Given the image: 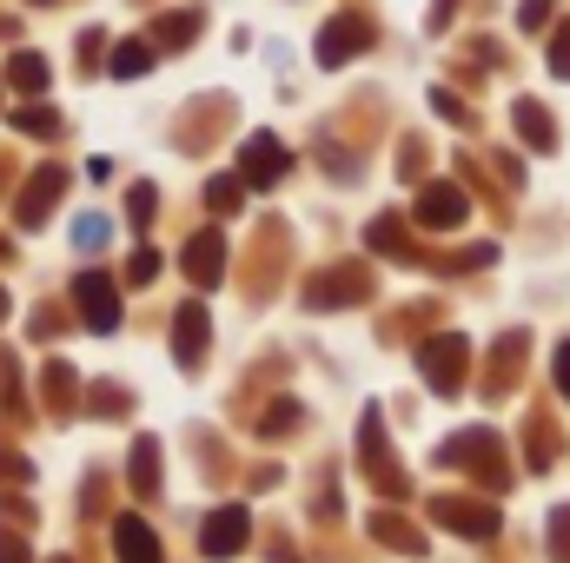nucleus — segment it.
Wrapping results in <instances>:
<instances>
[{
    "mask_svg": "<svg viewBox=\"0 0 570 563\" xmlns=\"http://www.w3.org/2000/svg\"><path fill=\"white\" fill-rule=\"evenodd\" d=\"M60 186H67V172H60V166H47V172H40V179L27 186V213H20V219L33 226V219H40V213L53 206V192H60Z\"/></svg>",
    "mask_w": 570,
    "mask_h": 563,
    "instance_id": "9b49d317",
    "label": "nucleus"
},
{
    "mask_svg": "<svg viewBox=\"0 0 570 563\" xmlns=\"http://www.w3.org/2000/svg\"><path fill=\"white\" fill-rule=\"evenodd\" d=\"M246 511L239 504H226V511H213L206 517V557H233V551H246Z\"/></svg>",
    "mask_w": 570,
    "mask_h": 563,
    "instance_id": "20e7f679",
    "label": "nucleus"
},
{
    "mask_svg": "<svg viewBox=\"0 0 570 563\" xmlns=\"http://www.w3.org/2000/svg\"><path fill=\"white\" fill-rule=\"evenodd\" d=\"M7 80L27 87V93H40V87H47V60H40V53H13V60H7Z\"/></svg>",
    "mask_w": 570,
    "mask_h": 563,
    "instance_id": "ddd939ff",
    "label": "nucleus"
},
{
    "mask_svg": "<svg viewBox=\"0 0 570 563\" xmlns=\"http://www.w3.org/2000/svg\"><path fill=\"white\" fill-rule=\"evenodd\" d=\"M285 179V146L273 134H253L239 146V186H279Z\"/></svg>",
    "mask_w": 570,
    "mask_h": 563,
    "instance_id": "f257e3e1",
    "label": "nucleus"
},
{
    "mask_svg": "<svg viewBox=\"0 0 570 563\" xmlns=\"http://www.w3.org/2000/svg\"><path fill=\"white\" fill-rule=\"evenodd\" d=\"M458 219H464V192L458 186H431L425 199H419V226H431V233H444Z\"/></svg>",
    "mask_w": 570,
    "mask_h": 563,
    "instance_id": "0eeeda50",
    "label": "nucleus"
},
{
    "mask_svg": "<svg viewBox=\"0 0 570 563\" xmlns=\"http://www.w3.org/2000/svg\"><path fill=\"white\" fill-rule=\"evenodd\" d=\"M193 27H199V13H173V20H159V27H153V40L179 47V40H193Z\"/></svg>",
    "mask_w": 570,
    "mask_h": 563,
    "instance_id": "2eb2a0df",
    "label": "nucleus"
},
{
    "mask_svg": "<svg viewBox=\"0 0 570 563\" xmlns=\"http://www.w3.org/2000/svg\"><path fill=\"white\" fill-rule=\"evenodd\" d=\"M206 192H213V206H219V213H233V206H239V192H246V186H239V179H213V186H206Z\"/></svg>",
    "mask_w": 570,
    "mask_h": 563,
    "instance_id": "f3484780",
    "label": "nucleus"
},
{
    "mask_svg": "<svg viewBox=\"0 0 570 563\" xmlns=\"http://www.w3.org/2000/svg\"><path fill=\"white\" fill-rule=\"evenodd\" d=\"M107 239V219H80V246H100Z\"/></svg>",
    "mask_w": 570,
    "mask_h": 563,
    "instance_id": "393cba45",
    "label": "nucleus"
},
{
    "mask_svg": "<svg viewBox=\"0 0 570 563\" xmlns=\"http://www.w3.org/2000/svg\"><path fill=\"white\" fill-rule=\"evenodd\" d=\"M365 40H372V27H365L358 13H338V20L318 33V67H345L352 53H365Z\"/></svg>",
    "mask_w": 570,
    "mask_h": 563,
    "instance_id": "7ed1b4c3",
    "label": "nucleus"
},
{
    "mask_svg": "<svg viewBox=\"0 0 570 563\" xmlns=\"http://www.w3.org/2000/svg\"><path fill=\"white\" fill-rule=\"evenodd\" d=\"M0 312H7V298H0Z\"/></svg>",
    "mask_w": 570,
    "mask_h": 563,
    "instance_id": "cd10ccee",
    "label": "nucleus"
},
{
    "mask_svg": "<svg viewBox=\"0 0 570 563\" xmlns=\"http://www.w3.org/2000/svg\"><path fill=\"white\" fill-rule=\"evenodd\" d=\"M173 352H179V365H199V352H206V305H186V312H179Z\"/></svg>",
    "mask_w": 570,
    "mask_h": 563,
    "instance_id": "6e6552de",
    "label": "nucleus"
},
{
    "mask_svg": "<svg viewBox=\"0 0 570 563\" xmlns=\"http://www.w3.org/2000/svg\"><path fill=\"white\" fill-rule=\"evenodd\" d=\"M186 273H193V285H219V273H226V246H219V233H199V239L186 246Z\"/></svg>",
    "mask_w": 570,
    "mask_h": 563,
    "instance_id": "423d86ee",
    "label": "nucleus"
},
{
    "mask_svg": "<svg viewBox=\"0 0 570 563\" xmlns=\"http://www.w3.org/2000/svg\"><path fill=\"white\" fill-rule=\"evenodd\" d=\"M438 517H444L451 531H471V537H491V531H498V517H491L484 504H438Z\"/></svg>",
    "mask_w": 570,
    "mask_h": 563,
    "instance_id": "9d476101",
    "label": "nucleus"
},
{
    "mask_svg": "<svg viewBox=\"0 0 570 563\" xmlns=\"http://www.w3.org/2000/svg\"><path fill=\"white\" fill-rule=\"evenodd\" d=\"M419 365H425V378L438 392H458V365H464V345L458 338H431L425 352H419Z\"/></svg>",
    "mask_w": 570,
    "mask_h": 563,
    "instance_id": "39448f33",
    "label": "nucleus"
},
{
    "mask_svg": "<svg viewBox=\"0 0 570 563\" xmlns=\"http://www.w3.org/2000/svg\"><path fill=\"white\" fill-rule=\"evenodd\" d=\"M153 219V186H134V226Z\"/></svg>",
    "mask_w": 570,
    "mask_h": 563,
    "instance_id": "5701e85b",
    "label": "nucleus"
},
{
    "mask_svg": "<svg viewBox=\"0 0 570 563\" xmlns=\"http://www.w3.org/2000/svg\"><path fill=\"white\" fill-rule=\"evenodd\" d=\"M114 544H120V563H159V537L146 531L140 517H120V531H114Z\"/></svg>",
    "mask_w": 570,
    "mask_h": 563,
    "instance_id": "1a4fd4ad",
    "label": "nucleus"
},
{
    "mask_svg": "<svg viewBox=\"0 0 570 563\" xmlns=\"http://www.w3.org/2000/svg\"><path fill=\"white\" fill-rule=\"evenodd\" d=\"M518 20H524V27H544V20H551V0H524Z\"/></svg>",
    "mask_w": 570,
    "mask_h": 563,
    "instance_id": "412c9836",
    "label": "nucleus"
},
{
    "mask_svg": "<svg viewBox=\"0 0 570 563\" xmlns=\"http://www.w3.org/2000/svg\"><path fill=\"white\" fill-rule=\"evenodd\" d=\"M558 392L570 398V345H558Z\"/></svg>",
    "mask_w": 570,
    "mask_h": 563,
    "instance_id": "a878e982",
    "label": "nucleus"
},
{
    "mask_svg": "<svg viewBox=\"0 0 570 563\" xmlns=\"http://www.w3.org/2000/svg\"><path fill=\"white\" fill-rule=\"evenodd\" d=\"M146 67H153V40H127V47L114 53V73H120V80H134Z\"/></svg>",
    "mask_w": 570,
    "mask_h": 563,
    "instance_id": "4468645a",
    "label": "nucleus"
},
{
    "mask_svg": "<svg viewBox=\"0 0 570 563\" xmlns=\"http://www.w3.org/2000/svg\"><path fill=\"white\" fill-rule=\"evenodd\" d=\"M153 273H159V253H134V273H127V279H134V285H146Z\"/></svg>",
    "mask_w": 570,
    "mask_h": 563,
    "instance_id": "4be33fe9",
    "label": "nucleus"
},
{
    "mask_svg": "<svg viewBox=\"0 0 570 563\" xmlns=\"http://www.w3.org/2000/svg\"><path fill=\"white\" fill-rule=\"evenodd\" d=\"M0 563H20V544L13 537H0Z\"/></svg>",
    "mask_w": 570,
    "mask_h": 563,
    "instance_id": "bb28decb",
    "label": "nucleus"
},
{
    "mask_svg": "<svg viewBox=\"0 0 570 563\" xmlns=\"http://www.w3.org/2000/svg\"><path fill=\"white\" fill-rule=\"evenodd\" d=\"M551 73H558V80H570V27L551 40Z\"/></svg>",
    "mask_w": 570,
    "mask_h": 563,
    "instance_id": "6ab92c4d",
    "label": "nucleus"
},
{
    "mask_svg": "<svg viewBox=\"0 0 570 563\" xmlns=\"http://www.w3.org/2000/svg\"><path fill=\"white\" fill-rule=\"evenodd\" d=\"M13 127H27V134H53L60 120H53V113H40V107H27V113H13Z\"/></svg>",
    "mask_w": 570,
    "mask_h": 563,
    "instance_id": "a211bd4d",
    "label": "nucleus"
},
{
    "mask_svg": "<svg viewBox=\"0 0 570 563\" xmlns=\"http://www.w3.org/2000/svg\"><path fill=\"white\" fill-rule=\"evenodd\" d=\"M372 246H379V253H399V226H392V219H379V226H372Z\"/></svg>",
    "mask_w": 570,
    "mask_h": 563,
    "instance_id": "aec40b11",
    "label": "nucleus"
},
{
    "mask_svg": "<svg viewBox=\"0 0 570 563\" xmlns=\"http://www.w3.org/2000/svg\"><path fill=\"white\" fill-rule=\"evenodd\" d=\"M518 134H524V140L538 146V152H551V140H558V134H551V120H544V107H538V100H518Z\"/></svg>",
    "mask_w": 570,
    "mask_h": 563,
    "instance_id": "f8f14e48",
    "label": "nucleus"
},
{
    "mask_svg": "<svg viewBox=\"0 0 570 563\" xmlns=\"http://www.w3.org/2000/svg\"><path fill=\"white\" fill-rule=\"evenodd\" d=\"M73 298H80V312H87L94 332H114V325H120V292H114L107 273H80V279H73Z\"/></svg>",
    "mask_w": 570,
    "mask_h": 563,
    "instance_id": "f03ea898",
    "label": "nucleus"
},
{
    "mask_svg": "<svg viewBox=\"0 0 570 563\" xmlns=\"http://www.w3.org/2000/svg\"><path fill=\"white\" fill-rule=\"evenodd\" d=\"M431 107H438V113H444V120H458V127H464V107H458V100H451V93H431Z\"/></svg>",
    "mask_w": 570,
    "mask_h": 563,
    "instance_id": "b1692460",
    "label": "nucleus"
},
{
    "mask_svg": "<svg viewBox=\"0 0 570 563\" xmlns=\"http://www.w3.org/2000/svg\"><path fill=\"white\" fill-rule=\"evenodd\" d=\"M345 292H358V279H352V273H338V279H318L305 298H312V305H338Z\"/></svg>",
    "mask_w": 570,
    "mask_h": 563,
    "instance_id": "dca6fc26",
    "label": "nucleus"
}]
</instances>
